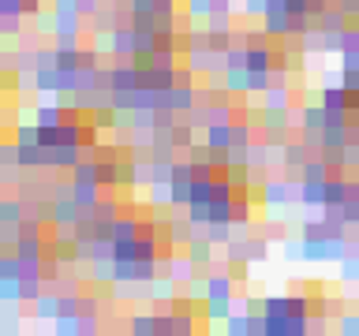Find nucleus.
Masks as SVG:
<instances>
[{
	"label": "nucleus",
	"instance_id": "nucleus-44",
	"mask_svg": "<svg viewBox=\"0 0 359 336\" xmlns=\"http://www.w3.org/2000/svg\"><path fill=\"white\" fill-rule=\"evenodd\" d=\"M213 15H232V0H213Z\"/></svg>",
	"mask_w": 359,
	"mask_h": 336
},
{
	"label": "nucleus",
	"instance_id": "nucleus-29",
	"mask_svg": "<svg viewBox=\"0 0 359 336\" xmlns=\"http://www.w3.org/2000/svg\"><path fill=\"white\" fill-rule=\"evenodd\" d=\"M12 138H15L19 146H41V143H38V124H15Z\"/></svg>",
	"mask_w": 359,
	"mask_h": 336
},
{
	"label": "nucleus",
	"instance_id": "nucleus-5",
	"mask_svg": "<svg viewBox=\"0 0 359 336\" xmlns=\"http://www.w3.org/2000/svg\"><path fill=\"white\" fill-rule=\"evenodd\" d=\"M188 258L202 269V273H206V265H217V262H213V243L206 240V232H199V235L188 243Z\"/></svg>",
	"mask_w": 359,
	"mask_h": 336
},
{
	"label": "nucleus",
	"instance_id": "nucleus-10",
	"mask_svg": "<svg viewBox=\"0 0 359 336\" xmlns=\"http://www.w3.org/2000/svg\"><path fill=\"white\" fill-rule=\"evenodd\" d=\"M34 124H38V127H60V124H64V101H45V105H38Z\"/></svg>",
	"mask_w": 359,
	"mask_h": 336
},
{
	"label": "nucleus",
	"instance_id": "nucleus-37",
	"mask_svg": "<svg viewBox=\"0 0 359 336\" xmlns=\"http://www.w3.org/2000/svg\"><path fill=\"white\" fill-rule=\"evenodd\" d=\"M344 165H348V172H359V143L344 146Z\"/></svg>",
	"mask_w": 359,
	"mask_h": 336
},
{
	"label": "nucleus",
	"instance_id": "nucleus-3",
	"mask_svg": "<svg viewBox=\"0 0 359 336\" xmlns=\"http://www.w3.org/2000/svg\"><path fill=\"white\" fill-rule=\"evenodd\" d=\"M108 52H113L116 60H124V57H135V27H132V19H127L124 27L108 30Z\"/></svg>",
	"mask_w": 359,
	"mask_h": 336
},
{
	"label": "nucleus",
	"instance_id": "nucleus-28",
	"mask_svg": "<svg viewBox=\"0 0 359 336\" xmlns=\"http://www.w3.org/2000/svg\"><path fill=\"white\" fill-rule=\"evenodd\" d=\"M183 8L191 12V19H195V23H206V19L213 15V8H217V4H213V0H188Z\"/></svg>",
	"mask_w": 359,
	"mask_h": 336
},
{
	"label": "nucleus",
	"instance_id": "nucleus-42",
	"mask_svg": "<svg viewBox=\"0 0 359 336\" xmlns=\"http://www.w3.org/2000/svg\"><path fill=\"white\" fill-rule=\"evenodd\" d=\"M337 4H341V12L348 19H359V0H337Z\"/></svg>",
	"mask_w": 359,
	"mask_h": 336
},
{
	"label": "nucleus",
	"instance_id": "nucleus-18",
	"mask_svg": "<svg viewBox=\"0 0 359 336\" xmlns=\"http://www.w3.org/2000/svg\"><path fill=\"white\" fill-rule=\"evenodd\" d=\"M232 228H236L232 221H210L202 232H206V240H210L213 247H225L228 240H232Z\"/></svg>",
	"mask_w": 359,
	"mask_h": 336
},
{
	"label": "nucleus",
	"instance_id": "nucleus-8",
	"mask_svg": "<svg viewBox=\"0 0 359 336\" xmlns=\"http://www.w3.org/2000/svg\"><path fill=\"white\" fill-rule=\"evenodd\" d=\"M232 273H206V299H232Z\"/></svg>",
	"mask_w": 359,
	"mask_h": 336
},
{
	"label": "nucleus",
	"instance_id": "nucleus-43",
	"mask_svg": "<svg viewBox=\"0 0 359 336\" xmlns=\"http://www.w3.org/2000/svg\"><path fill=\"white\" fill-rule=\"evenodd\" d=\"M341 57V68H359V52H337Z\"/></svg>",
	"mask_w": 359,
	"mask_h": 336
},
{
	"label": "nucleus",
	"instance_id": "nucleus-25",
	"mask_svg": "<svg viewBox=\"0 0 359 336\" xmlns=\"http://www.w3.org/2000/svg\"><path fill=\"white\" fill-rule=\"evenodd\" d=\"M132 336H157V314H135Z\"/></svg>",
	"mask_w": 359,
	"mask_h": 336
},
{
	"label": "nucleus",
	"instance_id": "nucleus-6",
	"mask_svg": "<svg viewBox=\"0 0 359 336\" xmlns=\"http://www.w3.org/2000/svg\"><path fill=\"white\" fill-rule=\"evenodd\" d=\"M307 157H311V149H307V143H288L281 146V165H285L288 172H300L303 165H307Z\"/></svg>",
	"mask_w": 359,
	"mask_h": 336
},
{
	"label": "nucleus",
	"instance_id": "nucleus-30",
	"mask_svg": "<svg viewBox=\"0 0 359 336\" xmlns=\"http://www.w3.org/2000/svg\"><path fill=\"white\" fill-rule=\"evenodd\" d=\"M135 254H139V235L116 240V262H135Z\"/></svg>",
	"mask_w": 359,
	"mask_h": 336
},
{
	"label": "nucleus",
	"instance_id": "nucleus-40",
	"mask_svg": "<svg viewBox=\"0 0 359 336\" xmlns=\"http://www.w3.org/2000/svg\"><path fill=\"white\" fill-rule=\"evenodd\" d=\"M101 4H105V0H79V8H83L86 19H94L97 12H101Z\"/></svg>",
	"mask_w": 359,
	"mask_h": 336
},
{
	"label": "nucleus",
	"instance_id": "nucleus-21",
	"mask_svg": "<svg viewBox=\"0 0 359 336\" xmlns=\"http://www.w3.org/2000/svg\"><path fill=\"white\" fill-rule=\"evenodd\" d=\"M232 310H236V302L232 299H206V318H210V321H228V318H232Z\"/></svg>",
	"mask_w": 359,
	"mask_h": 336
},
{
	"label": "nucleus",
	"instance_id": "nucleus-24",
	"mask_svg": "<svg viewBox=\"0 0 359 336\" xmlns=\"http://www.w3.org/2000/svg\"><path fill=\"white\" fill-rule=\"evenodd\" d=\"M269 161H274V149H269L262 138H255L251 149H247V165H251V168H266Z\"/></svg>",
	"mask_w": 359,
	"mask_h": 336
},
{
	"label": "nucleus",
	"instance_id": "nucleus-9",
	"mask_svg": "<svg viewBox=\"0 0 359 336\" xmlns=\"http://www.w3.org/2000/svg\"><path fill=\"white\" fill-rule=\"evenodd\" d=\"M34 318L38 321H57L60 318V295L57 291H41L34 302Z\"/></svg>",
	"mask_w": 359,
	"mask_h": 336
},
{
	"label": "nucleus",
	"instance_id": "nucleus-17",
	"mask_svg": "<svg viewBox=\"0 0 359 336\" xmlns=\"http://www.w3.org/2000/svg\"><path fill=\"white\" fill-rule=\"evenodd\" d=\"M300 127L303 131H322L325 127V105H307L300 112Z\"/></svg>",
	"mask_w": 359,
	"mask_h": 336
},
{
	"label": "nucleus",
	"instance_id": "nucleus-19",
	"mask_svg": "<svg viewBox=\"0 0 359 336\" xmlns=\"http://www.w3.org/2000/svg\"><path fill=\"white\" fill-rule=\"evenodd\" d=\"M314 23H318L322 30H333V34H341V30H344L348 23H352V19H348V15L341 12V4H333L330 12H325V15H318V19H314Z\"/></svg>",
	"mask_w": 359,
	"mask_h": 336
},
{
	"label": "nucleus",
	"instance_id": "nucleus-35",
	"mask_svg": "<svg viewBox=\"0 0 359 336\" xmlns=\"http://www.w3.org/2000/svg\"><path fill=\"white\" fill-rule=\"evenodd\" d=\"M0 299H4V302H19V280H0Z\"/></svg>",
	"mask_w": 359,
	"mask_h": 336
},
{
	"label": "nucleus",
	"instance_id": "nucleus-26",
	"mask_svg": "<svg viewBox=\"0 0 359 336\" xmlns=\"http://www.w3.org/2000/svg\"><path fill=\"white\" fill-rule=\"evenodd\" d=\"M269 247H266V235H247V262H266Z\"/></svg>",
	"mask_w": 359,
	"mask_h": 336
},
{
	"label": "nucleus",
	"instance_id": "nucleus-16",
	"mask_svg": "<svg viewBox=\"0 0 359 336\" xmlns=\"http://www.w3.org/2000/svg\"><path fill=\"white\" fill-rule=\"evenodd\" d=\"M348 202V176H330L325 180V205H344Z\"/></svg>",
	"mask_w": 359,
	"mask_h": 336
},
{
	"label": "nucleus",
	"instance_id": "nucleus-32",
	"mask_svg": "<svg viewBox=\"0 0 359 336\" xmlns=\"http://www.w3.org/2000/svg\"><path fill=\"white\" fill-rule=\"evenodd\" d=\"M116 284H139V262H116Z\"/></svg>",
	"mask_w": 359,
	"mask_h": 336
},
{
	"label": "nucleus",
	"instance_id": "nucleus-20",
	"mask_svg": "<svg viewBox=\"0 0 359 336\" xmlns=\"http://www.w3.org/2000/svg\"><path fill=\"white\" fill-rule=\"evenodd\" d=\"M333 176V168L330 165H325V157H307V165H303L300 168V180H330Z\"/></svg>",
	"mask_w": 359,
	"mask_h": 336
},
{
	"label": "nucleus",
	"instance_id": "nucleus-2",
	"mask_svg": "<svg viewBox=\"0 0 359 336\" xmlns=\"http://www.w3.org/2000/svg\"><path fill=\"white\" fill-rule=\"evenodd\" d=\"M199 105V86H165L161 90V105L157 108H172V112H191Z\"/></svg>",
	"mask_w": 359,
	"mask_h": 336
},
{
	"label": "nucleus",
	"instance_id": "nucleus-36",
	"mask_svg": "<svg viewBox=\"0 0 359 336\" xmlns=\"http://www.w3.org/2000/svg\"><path fill=\"white\" fill-rule=\"evenodd\" d=\"M266 314H288V295H266Z\"/></svg>",
	"mask_w": 359,
	"mask_h": 336
},
{
	"label": "nucleus",
	"instance_id": "nucleus-23",
	"mask_svg": "<svg viewBox=\"0 0 359 336\" xmlns=\"http://www.w3.org/2000/svg\"><path fill=\"white\" fill-rule=\"evenodd\" d=\"M135 52H157V27H135Z\"/></svg>",
	"mask_w": 359,
	"mask_h": 336
},
{
	"label": "nucleus",
	"instance_id": "nucleus-39",
	"mask_svg": "<svg viewBox=\"0 0 359 336\" xmlns=\"http://www.w3.org/2000/svg\"><path fill=\"white\" fill-rule=\"evenodd\" d=\"M0 15H23V0H0Z\"/></svg>",
	"mask_w": 359,
	"mask_h": 336
},
{
	"label": "nucleus",
	"instance_id": "nucleus-33",
	"mask_svg": "<svg viewBox=\"0 0 359 336\" xmlns=\"http://www.w3.org/2000/svg\"><path fill=\"white\" fill-rule=\"evenodd\" d=\"M281 254H285V262H303V235L300 240H285V247H281Z\"/></svg>",
	"mask_w": 359,
	"mask_h": 336
},
{
	"label": "nucleus",
	"instance_id": "nucleus-1",
	"mask_svg": "<svg viewBox=\"0 0 359 336\" xmlns=\"http://www.w3.org/2000/svg\"><path fill=\"white\" fill-rule=\"evenodd\" d=\"M292 202H300V172H288V176H281V180H266L262 205L281 210V205H292Z\"/></svg>",
	"mask_w": 359,
	"mask_h": 336
},
{
	"label": "nucleus",
	"instance_id": "nucleus-31",
	"mask_svg": "<svg viewBox=\"0 0 359 336\" xmlns=\"http://www.w3.org/2000/svg\"><path fill=\"white\" fill-rule=\"evenodd\" d=\"M94 213H97V221H116V217L124 213V210H120V202H116V198H108V194H105V198L94 205Z\"/></svg>",
	"mask_w": 359,
	"mask_h": 336
},
{
	"label": "nucleus",
	"instance_id": "nucleus-7",
	"mask_svg": "<svg viewBox=\"0 0 359 336\" xmlns=\"http://www.w3.org/2000/svg\"><path fill=\"white\" fill-rule=\"evenodd\" d=\"M52 202H57V213H52V224H57V228L83 221V205L75 202V194H71V198H52Z\"/></svg>",
	"mask_w": 359,
	"mask_h": 336
},
{
	"label": "nucleus",
	"instance_id": "nucleus-11",
	"mask_svg": "<svg viewBox=\"0 0 359 336\" xmlns=\"http://www.w3.org/2000/svg\"><path fill=\"white\" fill-rule=\"evenodd\" d=\"M225 86H228V94H251V71L247 68H225Z\"/></svg>",
	"mask_w": 359,
	"mask_h": 336
},
{
	"label": "nucleus",
	"instance_id": "nucleus-22",
	"mask_svg": "<svg viewBox=\"0 0 359 336\" xmlns=\"http://www.w3.org/2000/svg\"><path fill=\"white\" fill-rule=\"evenodd\" d=\"M52 333H60V336H83V314H60V318L52 321Z\"/></svg>",
	"mask_w": 359,
	"mask_h": 336
},
{
	"label": "nucleus",
	"instance_id": "nucleus-13",
	"mask_svg": "<svg viewBox=\"0 0 359 336\" xmlns=\"http://www.w3.org/2000/svg\"><path fill=\"white\" fill-rule=\"evenodd\" d=\"M202 138L210 146H225V149H232V120H221V124H210L202 131Z\"/></svg>",
	"mask_w": 359,
	"mask_h": 336
},
{
	"label": "nucleus",
	"instance_id": "nucleus-27",
	"mask_svg": "<svg viewBox=\"0 0 359 336\" xmlns=\"http://www.w3.org/2000/svg\"><path fill=\"white\" fill-rule=\"evenodd\" d=\"M188 221H191V224H195V228H199V232H202V228H206V224H210V221H213V217H210V205H206V202H191V205H188Z\"/></svg>",
	"mask_w": 359,
	"mask_h": 336
},
{
	"label": "nucleus",
	"instance_id": "nucleus-4",
	"mask_svg": "<svg viewBox=\"0 0 359 336\" xmlns=\"http://www.w3.org/2000/svg\"><path fill=\"white\" fill-rule=\"evenodd\" d=\"M300 205L303 210H322L325 205V180H300Z\"/></svg>",
	"mask_w": 359,
	"mask_h": 336
},
{
	"label": "nucleus",
	"instance_id": "nucleus-34",
	"mask_svg": "<svg viewBox=\"0 0 359 336\" xmlns=\"http://www.w3.org/2000/svg\"><path fill=\"white\" fill-rule=\"evenodd\" d=\"M337 325H341V336H359V310L356 314H341Z\"/></svg>",
	"mask_w": 359,
	"mask_h": 336
},
{
	"label": "nucleus",
	"instance_id": "nucleus-12",
	"mask_svg": "<svg viewBox=\"0 0 359 336\" xmlns=\"http://www.w3.org/2000/svg\"><path fill=\"white\" fill-rule=\"evenodd\" d=\"M247 71H274V49L269 45H251L247 49Z\"/></svg>",
	"mask_w": 359,
	"mask_h": 336
},
{
	"label": "nucleus",
	"instance_id": "nucleus-41",
	"mask_svg": "<svg viewBox=\"0 0 359 336\" xmlns=\"http://www.w3.org/2000/svg\"><path fill=\"white\" fill-rule=\"evenodd\" d=\"M333 4H337V0H311V15H314V19H318V15H325Z\"/></svg>",
	"mask_w": 359,
	"mask_h": 336
},
{
	"label": "nucleus",
	"instance_id": "nucleus-38",
	"mask_svg": "<svg viewBox=\"0 0 359 336\" xmlns=\"http://www.w3.org/2000/svg\"><path fill=\"white\" fill-rule=\"evenodd\" d=\"M19 27H23V15H4V27H0V30H4L8 41H12L19 34Z\"/></svg>",
	"mask_w": 359,
	"mask_h": 336
},
{
	"label": "nucleus",
	"instance_id": "nucleus-45",
	"mask_svg": "<svg viewBox=\"0 0 359 336\" xmlns=\"http://www.w3.org/2000/svg\"><path fill=\"white\" fill-rule=\"evenodd\" d=\"M83 314H97V295H83Z\"/></svg>",
	"mask_w": 359,
	"mask_h": 336
},
{
	"label": "nucleus",
	"instance_id": "nucleus-14",
	"mask_svg": "<svg viewBox=\"0 0 359 336\" xmlns=\"http://www.w3.org/2000/svg\"><path fill=\"white\" fill-rule=\"evenodd\" d=\"M262 108L274 112V108H292V86H269L262 94Z\"/></svg>",
	"mask_w": 359,
	"mask_h": 336
},
{
	"label": "nucleus",
	"instance_id": "nucleus-15",
	"mask_svg": "<svg viewBox=\"0 0 359 336\" xmlns=\"http://www.w3.org/2000/svg\"><path fill=\"white\" fill-rule=\"evenodd\" d=\"M23 217H27L23 194H19V198H4V202H0V224H19Z\"/></svg>",
	"mask_w": 359,
	"mask_h": 336
}]
</instances>
